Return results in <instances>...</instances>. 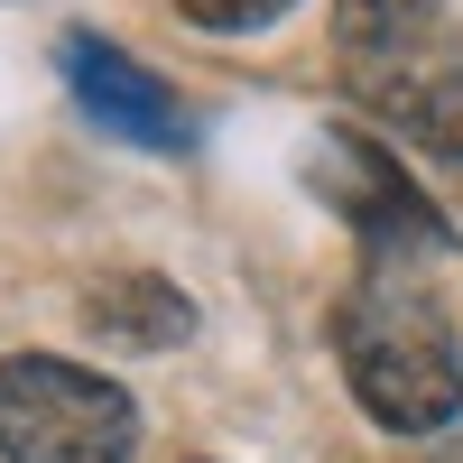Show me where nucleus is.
Returning <instances> with one entry per match:
<instances>
[{"instance_id":"obj_5","label":"nucleus","mask_w":463,"mask_h":463,"mask_svg":"<svg viewBox=\"0 0 463 463\" xmlns=\"http://www.w3.org/2000/svg\"><path fill=\"white\" fill-rule=\"evenodd\" d=\"M84 334L111 343V353H167V343L195 334V306L158 269H102L84 288Z\"/></svg>"},{"instance_id":"obj_2","label":"nucleus","mask_w":463,"mask_h":463,"mask_svg":"<svg viewBox=\"0 0 463 463\" xmlns=\"http://www.w3.org/2000/svg\"><path fill=\"white\" fill-rule=\"evenodd\" d=\"M0 454L10 463H130L139 454V408L121 380L56 353H10L0 362Z\"/></svg>"},{"instance_id":"obj_3","label":"nucleus","mask_w":463,"mask_h":463,"mask_svg":"<svg viewBox=\"0 0 463 463\" xmlns=\"http://www.w3.org/2000/svg\"><path fill=\"white\" fill-rule=\"evenodd\" d=\"M306 185L362 232L371 250H445L454 232H445V213L417 195V176L399 167V148H380V139H362V130H325L316 139V158H306Z\"/></svg>"},{"instance_id":"obj_8","label":"nucleus","mask_w":463,"mask_h":463,"mask_svg":"<svg viewBox=\"0 0 463 463\" xmlns=\"http://www.w3.org/2000/svg\"><path fill=\"white\" fill-rule=\"evenodd\" d=\"M297 0H176V19H195L213 37H241V28H269V19H288Z\"/></svg>"},{"instance_id":"obj_6","label":"nucleus","mask_w":463,"mask_h":463,"mask_svg":"<svg viewBox=\"0 0 463 463\" xmlns=\"http://www.w3.org/2000/svg\"><path fill=\"white\" fill-rule=\"evenodd\" d=\"M445 19V0H334V47L362 65H399L408 47H427Z\"/></svg>"},{"instance_id":"obj_4","label":"nucleus","mask_w":463,"mask_h":463,"mask_svg":"<svg viewBox=\"0 0 463 463\" xmlns=\"http://www.w3.org/2000/svg\"><path fill=\"white\" fill-rule=\"evenodd\" d=\"M56 65H65V93L84 102L111 139H130V148H185V111H176V93H167L139 56H121L111 37H84V28H74L65 47H56Z\"/></svg>"},{"instance_id":"obj_1","label":"nucleus","mask_w":463,"mask_h":463,"mask_svg":"<svg viewBox=\"0 0 463 463\" xmlns=\"http://www.w3.org/2000/svg\"><path fill=\"white\" fill-rule=\"evenodd\" d=\"M334 353H343V380H353L362 417H380L390 436H436L445 417H463V353L427 297H408V288L343 297Z\"/></svg>"},{"instance_id":"obj_7","label":"nucleus","mask_w":463,"mask_h":463,"mask_svg":"<svg viewBox=\"0 0 463 463\" xmlns=\"http://www.w3.org/2000/svg\"><path fill=\"white\" fill-rule=\"evenodd\" d=\"M380 102L399 111V130H408L417 148H436V158H463V65H445V74H399Z\"/></svg>"}]
</instances>
